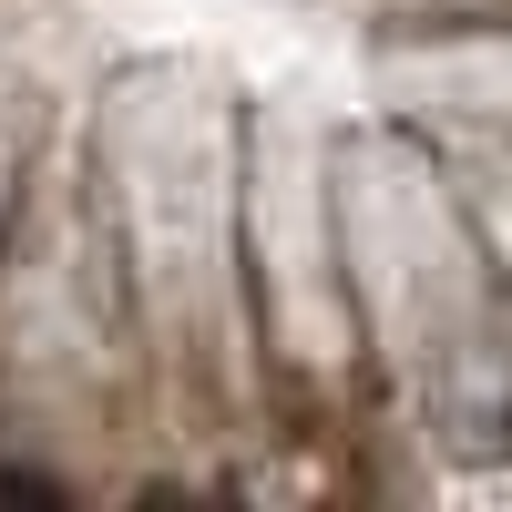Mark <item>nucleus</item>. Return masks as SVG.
Here are the masks:
<instances>
[{
  "instance_id": "f257e3e1",
  "label": "nucleus",
  "mask_w": 512,
  "mask_h": 512,
  "mask_svg": "<svg viewBox=\"0 0 512 512\" xmlns=\"http://www.w3.org/2000/svg\"><path fill=\"white\" fill-rule=\"evenodd\" d=\"M0 502H62L52 472H0Z\"/></svg>"
}]
</instances>
